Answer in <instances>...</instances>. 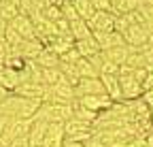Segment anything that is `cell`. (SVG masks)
Here are the masks:
<instances>
[{
  "label": "cell",
  "instance_id": "cell-1",
  "mask_svg": "<svg viewBox=\"0 0 153 147\" xmlns=\"http://www.w3.org/2000/svg\"><path fill=\"white\" fill-rule=\"evenodd\" d=\"M41 104H43L41 100H30V98L9 94V98H4L0 102V113L4 117H11V119H34Z\"/></svg>",
  "mask_w": 153,
  "mask_h": 147
},
{
  "label": "cell",
  "instance_id": "cell-2",
  "mask_svg": "<svg viewBox=\"0 0 153 147\" xmlns=\"http://www.w3.org/2000/svg\"><path fill=\"white\" fill-rule=\"evenodd\" d=\"M70 117H72V104H55V102H43L34 115V119H43L47 124H66Z\"/></svg>",
  "mask_w": 153,
  "mask_h": 147
},
{
  "label": "cell",
  "instance_id": "cell-12",
  "mask_svg": "<svg viewBox=\"0 0 153 147\" xmlns=\"http://www.w3.org/2000/svg\"><path fill=\"white\" fill-rule=\"evenodd\" d=\"M64 141H66L64 124H49L45 141H43V147H64Z\"/></svg>",
  "mask_w": 153,
  "mask_h": 147
},
{
  "label": "cell",
  "instance_id": "cell-23",
  "mask_svg": "<svg viewBox=\"0 0 153 147\" xmlns=\"http://www.w3.org/2000/svg\"><path fill=\"white\" fill-rule=\"evenodd\" d=\"M74 70L79 72L81 79H94V77H98V72L94 70V66H91V62L87 58H79V60H76L74 62Z\"/></svg>",
  "mask_w": 153,
  "mask_h": 147
},
{
  "label": "cell",
  "instance_id": "cell-36",
  "mask_svg": "<svg viewBox=\"0 0 153 147\" xmlns=\"http://www.w3.org/2000/svg\"><path fill=\"white\" fill-rule=\"evenodd\" d=\"M143 2H145V0H143Z\"/></svg>",
  "mask_w": 153,
  "mask_h": 147
},
{
  "label": "cell",
  "instance_id": "cell-11",
  "mask_svg": "<svg viewBox=\"0 0 153 147\" xmlns=\"http://www.w3.org/2000/svg\"><path fill=\"white\" fill-rule=\"evenodd\" d=\"M100 81L104 85L106 96L113 102H123V94H121V83H119V75H100Z\"/></svg>",
  "mask_w": 153,
  "mask_h": 147
},
{
  "label": "cell",
  "instance_id": "cell-18",
  "mask_svg": "<svg viewBox=\"0 0 153 147\" xmlns=\"http://www.w3.org/2000/svg\"><path fill=\"white\" fill-rule=\"evenodd\" d=\"M102 56H104L108 62H113V64L123 66V64L128 62V56H130V47H128V45H123V47H113V49L102 51Z\"/></svg>",
  "mask_w": 153,
  "mask_h": 147
},
{
  "label": "cell",
  "instance_id": "cell-7",
  "mask_svg": "<svg viewBox=\"0 0 153 147\" xmlns=\"http://www.w3.org/2000/svg\"><path fill=\"white\" fill-rule=\"evenodd\" d=\"M74 92H76V98L106 94V92H104V85H102V81H100V77H94V79H81L79 85L74 87Z\"/></svg>",
  "mask_w": 153,
  "mask_h": 147
},
{
  "label": "cell",
  "instance_id": "cell-5",
  "mask_svg": "<svg viewBox=\"0 0 153 147\" xmlns=\"http://www.w3.org/2000/svg\"><path fill=\"white\" fill-rule=\"evenodd\" d=\"M123 39L128 47H143L149 43V30L143 24H132L126 32H123Z\"/></svg>",
  "mask_w": 153,
  "mask_h": 147
},
{
  "label": "cell",
  "instance_id": "cell-8",
  "mask_svg": "<svg viewBox=\"0 0 153 147\" xmlns=\"http://www.w3.org/2000/svg\"><path fill=\"white\" fill-rule=\"evenodd\" d=\"M94 39H96V43L100 45L102 51L113 49V47H123V45H126L123 34L115 32V30H111V32H94Z\"/></svg>",
  "mask_w": 153,
  "mask_h": 147
},
{
  "label": "cell",
  "instance_id": "cell-9",
  "mask_svg": "<svg viewBox=\"0 0 153 147\" xmlns=\"http://www.w3.org/2000/svg\"><path fill=\"white\" fill-rule=\"evenodd\" d=\"M19 36H22L24 41H30V39H36V34H34V24H32V19L28 15H24V13H19L15 19L9 24Z\"/></svg>",
  "mask_w": 153,
  "mask_h": 147
},
{
  "label": "cell",
  "instance_id": "cell-15",
  "mask_svg": "<svg viewBox=\"0 0 153 147\" xmlns=\"http://www.w3.org/2000/svg\"><path fill=\"white\" fill-rule=\"evenodd\" d=\"M74 49L79 51V56L81 58H94V56H98V53H102V49H100V45L96 43V39H94V34L89 36V39H83V41H76L74 43Z\"/></svg>",
  "mask_w": 153,
  "mask_h": 147
},
{
  "label": "cell",
  "instance_id": "cell-35",
  "mask_svg": "<svg viewBox=\"0 0 153 147\" xmlns=\"http://www.w3.org/2000/svg\"><path fill=\"white\" fill-rule=\"evenodd\" d=\"M9 94H11V92H7V90H4L2 85H0V102H2L4 98H9Z\"/></svg>",
  "mask_w": 153,
  "mask_h": 147
},
{
  "label": "cell",
  "instance_id": "cell-34",
  "mask_svg": "<svg viewBox=\"0 0 153 147\" xmlns=\"http://www.w3.org/2000/svg\"><path fill=\"white\" fill-rule=\"evenodd\" d=\"M64 147H85V143H74V141H64Z\"/></svg>",
  "mask_w": 153,
  "mask_h": 147
},
{
  "label": "cell",
  "instance_id": "cell-10",
  "mask_svg": "<svg viewBox=\"0 0 153 147\" xmlns=\"http://www.w3.org/2000/svg\"><path fill=\"white\" fill-rule=\"evenodd\" d=\"M15 96H22V98H30V100H41L43 102V94H45V85L43 83H36V81H24L15 92Z\"/></svg>",
  "mask_w": 153,
  "mask_h": 147
},
{
  "label": "cell",
  "instance_id": "cell-29",
  "mask_svg": "<svg viewBox=\"0 0 153 147\" xmlns=\"http://www.w3.org/2000/svg\"><path fill=\"white\" fill-rule=\"evenodd\" d=\"M89 2L94 4V9H96V11H113L111 0H89Z\"/></svg>",
  "mask_w": 153,
  "mask_h": 147
},
{
  "label": "cell",
  "instance_id": "cell-20",
  "mask_svg": "<svg viewBox=\"0 0 153 147\" xmlns=\"http://www.w3.org/2000/svg\"><path fill=\"white\" fill-rule=\"evenodd\" d=\"M34 62L41 66V68H57V66H60V56H55L49 47H45L41 53H38V58Z\"/></svg>",
  "mask_w": 153,
  "mask_h": 147
},
{
  "label": "cell",
  "instance_id": "cell-32",
  "mask_svg": "<svg viewBox=\"0 0 153 147\" xmlns=\"http://www.w3.org/2000/svg\"><path fill=\"white\" fill-rule=\"evenodd\" d=\"M11 147H30V141H28V137H22V139H15V141L11 143Z\"/></svg>",
  "mask_w": 153,
  "mask_h": 147
},
{
  "label": "cell",
  "instance_id": "cell-21",
  "mask_svg": "<svg viewBox=\"0 0 153 147\" xmlns=\"http://www.w3.org/2000/svg\"><path fill=\"white\" fill-rule=\"evenodd\" d=\"M19 13L22 11H19L17 2H13V0H0V19H4L7 24H11Z\"/></svg>",
  "mask_w": 153,
  "mask_h": 147
},
{
  "label": "cell",
  "instance_id": "cell-26",
  "mask_svg": "<svg viewBox=\"0 0 153 147\" xmlns=\"http://www.w3.org/2000/svg\"><path fill=\"white\" fill-rule=\"evenodd\" d=\"M43 17L47 22H60L62 19V7H55V4H47L45 9H43Z\"/></svg>",
  "mask_w": 153,
  "mask_h": 147
},
{
  "label": "cell",
  "instance_id": "cell-31",
  "mask_svg": "<svg viewBox=\"0 0 153 147\" xmlns=\"http://www.w3.org/2000/svg\"><path fill=\"white\" fill-rule=\"evenodd\" d=\"M147 90H153V70H149L147 79L143 81V92H147Z\"/></svg>",
  "mask_w": 153,
  "mask_h": 147
},
{
  "label": "cell",
  "instance_id": "cell-27",
  "mask_svg": "<svg viewBox=\"0 0 153 147\" xmlns=\"http://www.w3.org/2000/svg\"><path fill=\"white\" fill-rule=\"evenodd\" d=\"M62 17L66 22H76V19H81L79 13H76V9L72 7V2H64L62 4Z\"/></svg>",
  "mask_w": 153,
  "mask_h": 147
},
{
  "label": "cell",
  "instance_id": "cell-16",
  "mask_svg": "<svg viewBox=\"0 0 153 147\" xmlns=\"http://www.w3.org/2000/svg\"><path fill=\"white\" fill-rule=\"evenodd\" d=\"M43 49H45V45L38 41V39H30V41H24L22 43V47L17 49V53L22 58H26V60H36L38 53H41Z\"/></svg>",
  "mask_w": 153,
  "mask_h": 147
},
{
  "label": "cell",
  "instance_id": "cell-28",
  "mask_svg": "<svg viewBox=\"0 0 153 147\" xmlns=\"http://www.w3.org/2000/svg\"><path fill=\"white\" fill-rule=\"evenodd\" d=\"M79 58H81V56H79V51H76V49L72 47L68 53H64V56L60 58V62H64V64H74L76 60H79Z\"/></svg>",
  "mask_w": 153,
  "mask_h": 147
},
{
  "label": "cell",
  "instance_id": "cell-25",
  "mask_svg": "<svg viewBox=\"0 0 153 147\" xmlns=\"http://www.w3.org/2000/svg\"><path fill=\"white\" fill-rule=\"evenodd\" d=\"M143 4V0H119L117 4H115L113 13H117V15H126V13H134V11H138V7Z\"/></svg>",
  "mask_w": 153,
  "mask_h": 147
},
{
  "label": "cell",
  "instance_id": "cell-6",
  "mask_svg": "<svg viewBox=\"0 0 153 147\" xmlns=\"http://www.w3.org/2000/svg\"><path fill=\"white\" fill-rule=\"evenodd\" d=\"M79 100V104L81 107H85V109H89V111H94V113H102V111H108V109L115 104L106 94H100V96H83V98H76Z\"/></svg>",
  "mask_w": 153,
  "mask_h": 147
},
{
  "label": "cell",
  "instance_id": "cell-13",
  "mask_svg": "<svg viewBox=\"0 0 153 147\" xmlns=\"http://www.w3.org/2000/svg\"><path fill=\"white\" fill-rule=\"evenodd\" d=\"M30 126H32V119H9L4 134H9V139H11V141L22 139V137H28Z\"/></svg>",
  "mask_w": 153,
  "mask_h": 147
},
{
  "label": "cell",
  "instance_id": "cell-30",
  "mask_svg": "<svg viewBox=\"0 0 153 147\" xmlns=\"http://www.w3.org/2000/svg\"><path fill=\"white\" fill-rule=\"evenodd\" d=\"M140 100H143V102H145L149 109H153V90H147V92H143Z\"/></svg>",
  "mask_w": 153,
  "mask_h": 147
},
{
  "label": "cell",
  "instance_id": "cell-3",
  "mask_svg": "<svg viewBox=\"0 0 153 147\" xmlns=\"http://www.w3.org/2000/svg\"><path fill=\"white\" fill-rule=\"evenodd\" d=\"M119 83H121L123 100H136L143 96V83L134 77V70L126 64L119 68Z\"/></svg>",
  "mask_w": 153,
  "mask_h": 147
},
{
  "label": "cell",
  "instance_id": "cell-17",
  "mask_svg": "<svg viewBox=\"0 0 153 147\" xmlns=\"http://www.w3.org/2000/svg\"><path fill=\"white\" fill-rule=\"evenodd\" d=\"M53 53H55V56H64V53H68L72 47H74V39H72V36L68 34V36H55V39L47 45Z\"/></svg>",
  "mask_w": 153,
  "mask_h": 147
},
{
  "label": "cell",
  "instance_id": "cell-4",
  "mask_svg": "<svg viewBox=\"0 0 153 147\" xmlns=\"http://www.w3.org/2000/svg\"><path fill=\"white\" fill-rule=\"evenodd\" d=\"M115 15L117 13H113V11H96L87 19V24L91 28V34L94 32H111V30H115Z\"/></svg>",
  "mask_w": 153,
  "mask_h": 147
},
{
  "label": "cell",
  "instance_id": "cell-19",
  "mask_svg": "<svg viewBox=\"0 0 153 147\" xmlns=\"http://www.w3.org/2000/svg\"><path fill=\"white\" fill-rule=\"evenodd\" d=\"M70 36L76 41H83V39H89L91 36V28L85 19H76V22H70Z\"/></svg>",
  "mask_w": 153,
  "mask_h": 147
},
{
  "label": "cell",
  "instance_id": "cell-14",
  "mask_svg": "<svg viewBox=\"0 0 153 147\" xmlns=\"http://www.w3.org/2000/svg\"><path fill=\"white\" fill-rule=\"evenodd\" d=\"M47 122L43 119H32V126H30V132H28V141H30V147H43V141H45V134H47Z\"/></svg>",
  "mask_w": 153,
  "mask_h": 147
},
{
  "label": "cell",
  "instance_id": "cell-24",
  "mask_svg": "<svg viewBox=\"0 0 153 147\" xmlns=\"http://www.w3.org/2000/svg\"><path fill=\"white\" fill-rule=\"evenodd\" d=\"M70 2H72V7L76 9L79 17H81V19H85V22L96 13V9H94V4L89 2V0H70Z\"/></svg>",
  "mask_w": 153,
  "mask_h": 147
},
{
  "label": "cell",
  "instance_id": "cell-22",
  "mask_svg": "<svg viewBox=\"0 0 153 147\" xmlns=\"http://www.w3.org/2000/svg\"><path fill=\"white\" fill-rule=\"evenodd\" d=\"M72 117H76V119H81V122L94 126V122L98 119V113H94V111H89V109L81 107L79 100H74V102H72Z\"/></svg>",
  "mask_w": 153,
  "mask_h": 147
},
{
  "label": "cell",
  "instance_id": "cell-33",
  "mask_svg": "<svg viewBox=\"0 0 153 147\" xmlns=\"http://www.w3.org/2000/svg\"><path fill=\"white\" fill-rule=\"evenodd\" d=\"M7 28H9V24H7L4 19H0V39H4V32H7Z\"/></svg>",
  "mask_w": 153,
  "mask_h": 147
}]
</instances>
